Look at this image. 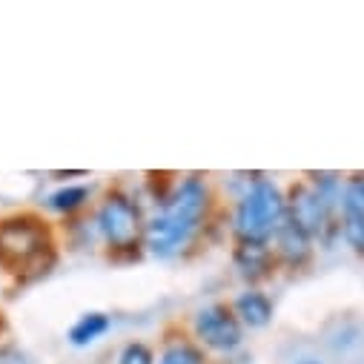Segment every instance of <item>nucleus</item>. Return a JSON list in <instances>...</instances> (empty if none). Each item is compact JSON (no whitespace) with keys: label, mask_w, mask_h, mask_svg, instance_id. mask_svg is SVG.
I'll return each mask as SVG.
<instances>
[{"label":"nucleus","mask_w":364,"mask_h":364,"mask_svg":"<svg viewBox=\"0 0 364 364\" xmlns=\"http://www.w3.org/2000/svg\"><path fill=\"white\" fill-rule=\"evenodd\" d=\"M181 321L213 361H235L247 347V330L235 318L230 301H207Z\"/></svg>","instance_id":"5"},{"label":"nucleus","mask_w":364,"mask_h":364,"mask_svg":"<svg viewBox=\"0 0 364 364\" xmlns=\"http://www.w3.org/2000/svg\"><path fill=\"white\" fill-rule=\"evenodd\" d=\"M213 364H235V361H213Z\"/></svg>","instance_id":"18"},{"label":"nucleus","mask_w":364,"mask_h":364,"mask_svg":"<svg viewBox=\"0 0 364 364\" xmlns=\"http://www.w3.org/2000/svg\"><path fill=\"white\" fill-rule=\"evenodd\" d=\"M115 327V316L107 310H86L75 316V321L66 327V344L75 350H89L98 341H104Z\"/></svg>","instance_id":"13"},{"label":"nucleus","mask_w":364,"mask_h":364,"mask_svg":"<svg viewBox=\"0 0 364 364\" xmlns=\"http://www.w3.org/2000/svg\"><path fill=\"white\" fill-rule=\"evenodd\" d=\"M155 364H213V358L187 333L184 321H169L155 344Z\"/></svg>","instance_id":"11"},{"label":"nucleus","mask_w":364,"mask_h":364,"mask_svg":"<svg viewBox=\"0 0 364 364\" xmlns=\"http://www.w3.org/2000/svg\"><path fill=\"white\" fill-rule=\"evenodd\" d=\"M230 264L241 287H264L269 279L279 276V264L272 247L258 244H230Z\"/></svg>","instance_id":"10"},{"label":"nucleus","mask_w":364,"mask_h":364,"mask_svg":"<svg viewBox=\"0 0 364 364\" xmlns=\"http://www.w3.org/2000/svg\"><path fill=\"white\" fill-rule=\"evenodd\" d=\"M98 187L92 181H63V184H55L52 190L43 193L41 198V213L46 218H58L63 224L83 218L89 210H92L95 198H98Z\"/></svg>","instance_id":"7"},{"label":"nucleus","mask_w":364,"mask_h":364,"mask_svg":"<svg viewBox=\"0 0 364 364\" xmlns=\"http://www.w3.org/2000/svg\"><path fill=\"white\" fill-rule=\"evenodd\" d=\"M115 364H155V344L146 338H129L118 347Z\"/></svg>","instance_id":"14"},{"label":"nucleus","mask_w":364,"mask_h":364,"mask_svg":"<svg viewBox=\"0 0 364 364\" xmlns=\"http://www.w3.org/2000/svg\"><path fill=\"white\" fill-rule=\"evenodd\" d=\"M60 230L41 210H12L0 215V272L29 287L60 264Z\"/></svg>","instance_id":"2"},{"label":"nucleus","mask_w":364,"mask_h":364,"mask_svg":"<svg viewBox=\"0 0 364 364\" xmlns=\"http://www.w3.org/2000/svg\"><path fill=\"white\" fill-rule=\"evenodd\" d=\"M284 221H287V193L279 178L267 172L232 175L230 193L224 201V227L230 244L269 247Z\"/></svg>","instance_id":"3"},{"label":"nucleus","mask_w":364,"mask_h":364,"mask_svg":"<svg viewBox=\"0 0 364 364\" xmlns=\"http://www.w3.org/2000/svg\"><path fill=\"white\" fill-rule=\"evenodd\" d=\"M89 221L98 235L101 252L112 264H135L144 258L146 201L141 190L127 187L124 181L104 187L89 210Z\"/></svg>","instance_id":"4"},{"label":"nucleus","mask_w":364,"mask_h":364,"mask_svg":"<svg viewBox=\"0 0 364 364\" xmlns=\"http://www.w3.org/2000/svg\"><path fill=\"white\" fill-rule=\"evenodd\" d=\"M52 178L58 181V184H63V181H69V178H89V172H83V169H55L52 172Z\"/></svg>","instance_id":"16"},{"label":"nucleus","mask_w":364,"mask_h":364,"mask_svg":"<svg viewBox=\"0 0 364 364\" xmlns=\"http://www.w3.org/2000/svg\"><path fill=\"white\" fill-rule=\"evenodd\" d=\"M269 247H272V255H276L279 272H290V276L310 269V264L318 255V244L301 227H296L293 221L282 224V230L276 232V238H272Z\"/></svg>","instance_id":"9"},{"label":"nucleus","mask_w":364,"mask_h":364,"mask_svg":"<svg viewBox=\"0 0 364 364\" xmlns=\"http://www.w3.org/2000/svg\"><path fill=\"white\" fill-rule=\"evenodd\" d=\"M293 364H327V361L321 355H316V353H301V355L293 358Z\"/></svg>","instance_id":"17"},{"label":"nucleus","mask_w":364,"mask_h":364,"mask_svg":"<svg viewBox=\"0 0 364 364\" xmlns=\"http://www.w3.org/2000/svg\"><path fill=\"white\" fill-rule=\"evenodd\" d=\"M230 307L247 333L267 330L279 313L276 299L267 293V287H238L230 299Z\"/></svg>","instance_id":"12"},{"label":"nucleus","mask_w":364,"mask_h":364,"mask_svg":"<svg viewBox=\"0 0 364 364\" xmlns=\"http://www.w3.org/2000/svg\"><path fill=\"white\" fill-rule=\"evenodd\" d=\"M0 364H35L29 350H23L12 338H0Z\"/></svg>","instance_id":"15"},{"label":"nucleus","mask_w":364,"mask_h":364,"mask_svg":"<svg viewBox=\"0 0 364 364\" xmlns=\"http://www.w3.org/2000/svg\"><path fill=\"white\" fill-rule=\"evenodd\" d=\"M338 232H341V244L355 258H364V169L344 175Z\"/></svg>","instance_id":"8"},{"label":"nucleus","mask_w":364,"mask_h":364,"mask_svg":"<svg viewBox=\"0 0 364 364\" xmlns=\"http://www.w3.org/2000/svg\"><path fill=\"white\" fill-rule=\"evenodd\" d=\"M141 196L146 201V258L187 261L227 230L221 190L207 172H152Z\"/></svg>","instance_id":"1"},{"label":"nucleus","mask_w":364,"mask_h":364,"mask_svg":"<svg viewBox=\"0 0 364 364\" xmlns=\"http://www.w3.org/2000/svg\"><path fill=\"white\" fill-rule=\"evenodd\" d=\"M284 193H287V221H293L296 227H301L318 244V250H324V252L341 247L338 227L327 218L318 196L313 193V187L307 184L304 175L296 178V181H290V184H284Z\"/></svg>","instance_id":"6"}]
</instances>
